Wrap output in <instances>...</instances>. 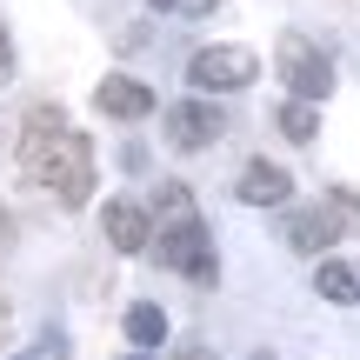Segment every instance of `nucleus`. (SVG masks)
I'll return each instance as SVG.
<instances>
[{
	"label": "nucleus",
	"mask_w": 360,
	"mask_h": 360,
	"mask_svg": "<svg viewBox=\"0 0 360 360\" xmlns=\"http://www.w3.org/2000/svg\"><path fill=\"white\" fill-rule=\"evenodd\" d=\"M347 207H340V200H321V207H300V214L294 220H287V247H294V254H327V247H334L340 240V233H347Z\"/></svg>",
	"instance_id": "7"
},
{
	"label": "nucleus",
	"mask_w": 360,
	"mask_h": 360,
	"mask_svg": "<svg viewBox=\"0 0 360 360\" xmlns=\"http://www.w3.org/2000/svg\"><path fill=\"white\" fill-rule=\"evenodd\" d=\"M233 193H240V207H294V174L274 160H247Z\"/></svg>",
	"instance_id": "8"
},
{
	"label": "nucleus",
	"mask_w": 360,
	"mask_h": 360,
	"mask_svg": "<svg viewBox=\"0 0 360 360\" xmlns=\"http://www.w3.org/2000/svg\"><path fill=\"white\" fill-rule=\"evenodd\" d=\"M0 334H7V300H0Z\"/></svg>",
	"instance_id": "17"
},
{
	"label": "nucleus",
	"mask_w": 360,
	"mask_h": 360,
	"mask_svg": "<svg viewBox=\"0 0 360 360\" xmlns=\"http://www.w3.org/2000/svg\"><path fill=\"white\" fill-rule=\"evenodd\" d=\"M127 340H134V347H160V340H167V314H160L154 307V300H134V307H127Z\"/></svg>",
	"instance_id": "11"
},
{
	"label": "nucleus",
	"mask_w": 360,
	"mask_h": 360,
	"mask_svg": "<svg viewBox=\"0 0 360 360\" xmlns=\"http://www.w3.org/2000/svg\"><path fill=\"white\" fill-rule=\"evenodd\" d=\"M281 80H287L294 101H327V94H334V60H327L314 40L287 34L281 40Z\"/></svg>",
	"instance_id": "4"
},
{
	"label": "nucleus",
	"mask_w": 360,
	"mask_h": 360,
	"mask_svg": "<svg viewBox=\"0 0 360 360\" xmlns=\"http://www.w3.org/2000/svg\"><path fill=\"white\" fill-rule=\"evenodd\" d=\"M220 134H227V114H220L214 101H174L167 107V147L174 154H200Z\"/></svg>",
	"instance_id": "5"
},
{
	"label": "nucleus",
	"mask_w": 360,
	"mask_h": 360,
	"mask_svg": "<svg viewBox=\"0 0 360 360\" xmlns=\"http://www.w3.org/2000/svg\"><path fill=\"white\" fill-rule=\"evenodd\" d=\"M147 7H154V13H174V0H147Z\"/></svg>",
	"instance_id": "16"
},
{
	"label": "nucleus",
	"mask_w": 360,
	"mask_h": 360,
	"mask_svg": "<svg viewBox=\"0 0 360 360\" xmlns=\"http://www.w3.org/2000/svg\"><path fill=\"white\" fill-rule=\"evenodd\" d=\"M101 233H107V247H114V254H147V247H154V207L114 193V200L101 207Z\"/></svg>",
	"instance_id": "6"
},
{
	"label": "nucleus",
	"mask_w": 360,
	"mask_h": 360,
	"mask_svg": "<svg viewBox=\"0 0 360 360\" xmlns=\"http://www.w3.org/2000/svg\"><path fill=\"white\" fill-rule=\"evenodd\" d=\"M13 74V34H7V20H0V80Z\"/></svg>",
	"instance_id": "13"
},
{
	"label": "nucleus",
	"mask_w": 360,
	"mask_h": 360,
	"mask_svg": "<svg viewBox=\"0 0 360 360\" xmlns=\"http://www.w3.org/2000/svg\"><path fill=\"white\" fill-rule=\"evenodd\" d=\"M154 260H160V267H174L180 281H193V287H214V281H220L214 233H207V220H200V214L154 220Z\"/></svg>",
	"instance_id": "2"
},
{
	"label": "nucleus",
	"mask_w": 360,
	"mask_h": 360,
	"mask_svg": "<svg viewBox=\"0 0 360 360\" xmlns=\"http://www.w3.org/2000/svg\"><path fill=\"white\" fill-rule=\"evenodd\" d=\"M281 134H287V141H314V134H321L314 101H287V107H281Z\"/></svg>",
	"instance_id": "12"
},
{
	"label": "nucleus",
	"mask_w": 360,
	"mask_h": 360,
	"mask_svg": "<svg viewBox=\"0 0 360 360\" xmlns=\"http://www.w3.org/2000/svg\"><path fill=\"white\" fill-rule=\"evenodd\" d=\"M314 294L334 300V307H354V300H360V267H347V260H321V267H314Z\"/></svg>",
	"instance_id": "10"
},
{
	"label": "nucleus",
	"mask_w": 360,
	"mask_h": 360,
	"mask_svg": "<svg viewBox=\"0 0 360 360\" xmlns=\"http://www.w3.org/2000/svg\"><path fill=\"white\" fill-rule=\"evenodd\" d=\"M94 107H101L107 120H147L154 114V87L134 74H107L101 87H94Z\"/></svg>",
	"instance_id": "9"
},
{
	"label": "nucleus",
	"mask_w": 360,
	"mask_h": 360,
	"mask_svg": "<svg viewBox=\"0 0 360 360\" xmlns=\"http://www.w3.org/2000/svg\"><path fill=\"white\" fill-rule=\"evenodd\" d=\"M127 360H147V354H127Z\"/></svg>",
	"instance_id": "18"
},
{
	"label": "nucleus",
	"mask_w": 360,
	"mask_h": 360,
	"mask_svg": "<svg viewBox=\"0 0 360 360\" xmlns=\"http://www.w3.org/2000/svg\"><path fill=\"white\" fill-rule=\"evenodd\" d=\"M187 80H193V94H240V87H254L260 80V60L247 47H200L187 60Z\"/></svg>",
	"instance_id": "3"
},
{
	"label": "nucleus",
	"mask_w": 360,
	"mask_h": 360,
	"mask_svg": "<svg viewBox=\"0 0 360 360\" xmlns=\"http://www.w3.org/2000/svg\"><path fill=\"white\" fill-rule=\"evenodd\" d=\"M20 174L34 187H47L60 207H87L94 200V141L60 114L53 101H34L20 120Z\"/></svg>",
	"instance_id": "1"
},
{
	"label": "nucleus",
	"mask_w": 360,
	"mask_h": 360,
	"mask_svg": "<svg viewBox=\"0 0 360 360\" xmlns=\"http://www.w3.org/2000/svg\"><path fill=\"white\" fill-rule=\"evenodd\" d=\"M20 360H34V354H20Z\"/></svg>",
	"instance_id": "19"
},
{
	"label": "nucleus",
	"mask_w": 360,
	"mask_h": 360,
	"mask_svg": "<svg viewBox=\"0 0 360 360\" xmlns=\"http://www.w3.org/2000/svg\"><path fill=\"white\" fill-rule=\"evenodd\" d=\"M220 0H174V13H193V20H200V13H214Z\"/></svg>",
	"instance_id": "14"
},
{
	"label": "nucleus",
	"mask_w": 360,
	"mask_h": 360,
	"mask_svg": "<svg viewBox=\"0 0 360 360\" xmlns=\"http://www.w3.org/2000/svg\"><path fill=\"white\" fill-rule=\"evenodd\" d=\"M174 360H220V354H214V347H180Z\"/></svg>",
	"instance_id": "15"
}]
</instances>
